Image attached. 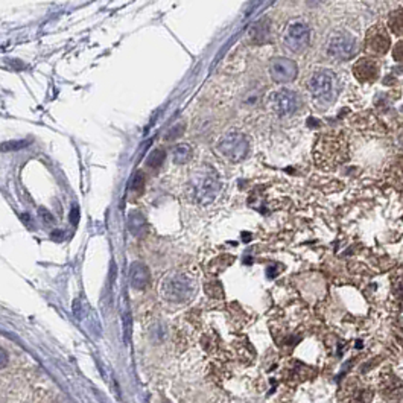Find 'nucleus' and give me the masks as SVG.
Returning <instances> with one entry per match:
<instances>
[{
  "label": "nucleus",
  "mask_w": 403,
  "mask_h": 403,
  "mask_svg": "<svg viewBox=\"0 0 403 403\" xmlns=\"http://www.w3.org/2000/svg\"><path fill=\"white\" fill-rule=\"evenodd\" d=\"M195 281L188 277L186 274L180 272H174L171 276L165 277L160 285L161 297L171 303H186L195 295Z\"/></svg>",
  "instance_id": "obj_1"
},
{
  "label": "nucleus",
  "mask_w": 403,
  "mask_h": 403,
  "mask_svg": "<svg viewBox=\"0 0 403 403\" xmlns=\"http://www.w3.org/2000/svg\"><path fill=\"white\" fill-rule=\"evenodd\" d=\"M308 87L313 98L321 102H330L338 93V79L330 70H318L309 78Z\"/></svg>",
  "instance_id": "obj_2"
},
{
  "label": "nucleus",
  "mask_w": 403,
  "mask_h": 403,
  "mask_svg": "<svg viewBox=\"0 0 403 403\" xmlns=\"http://www.w3.org/2000/svg\"><path fill=\"white\" fill-rule=\"evenodd\" d=\"M285 44L291 52L300 54L311 43V28L304 20H291L285 29Z\"/></svg>",
  "instance_id": "obj_3"
},
{
  "label": "nucleus",
  "mask_w": 403,
  "mask_h": 403,
  "mask_svg": "<svg viewBox=\"0 0 403 403\" xmlns=\"http://www.w3.org/2000/svg\"><path fill=\"white\" fill-rule=\"evenodd\" d=\"M217 151L224 157L233 161H240L247 157L249 151V143L244 134L233 131L221 137V140L217 142Z\"/></svg>",
  "instance_id": "obj_4"
},
{
  "label": "nucleus",
  "mask_w": 403,
  "mask_h": 403,
  "mask_svg": "<svg viewBox=\"0 0 403 403\" xmlns=\"http://www.w3.org/2000/svg\"><path fill=\"white\" fill-rule=\"evenodd\" d=\"M345 143L341 142L338 137H327L322 139L318 145L317 151V161L322 166H335L345 158Z\"/></svg>",
  "instance_id": "obj_5"
},
{
  "label": "nucleus",
  "mask_w": 403,
  "mask_h": 403,
  "mask_svg": "<svg viewBox=\"0 0 403 403\" xmlns=\"http://www.w3.org/2000/svg\"><path fill=\"white\" fill-rule=\"evenodd\" d=\"M327 54L335 60L345 61L358 54V42L350 34H334L327 42Z\"/></svg>",
  "instance_id": "obj_6"
},
{
  "label": "nucleus",
  "mask_w": 403,
  "mask_h": 403,
  "mask_svg": "<svg viewBox=\"0 0 403 403\" xmlns=\"http://www.w3.org/2000/svg\"><path fill=\"white\" fill-rule=\"evenodd\" d=\"M221 181L220 176L213 171H203L199 172V176L195 180V192L199 203L208 204L212 203L215 197L220 193Z\"/></svg>",
  "instance_id": "obj_7"
},
{
  "label": "nucleus",
  "mask_w": 403,
  "mask_h": 403,
  "mask_svg": "<svg viewBox=\"0 0 403 403\" xmlns=\"http://www.w3.org/2000/svg\"><path fill=\"white\" fill-rule=\"evenodd\" d=\"M302 107V99L293 90H280L272 96V108L280 116H289Z\"/></svg>",
  "instance_id": "obj_8"
},
{
  "label": "nucleus",
  "mask_w": 403,
  "mask_h": 403,
  "mask_svg": "<svg viewBox=\"0 0 403 403\" xmlns=\"http://www.w3.org/2000/svg\"><path fill=\"white\" fill-rule=\"evenodd\" d=\"M365 44H367V51L370 54L384 55L388 52L391 42H390L388 32H386V28L384 25H376L373 28H370L365 37Z\"/></svg>",
  "instance_id": "obj_9"
},
{
  "label": "nucleus",
  "mask_w": 403,
  "mask_h": 403,
  "mask_svg": "<svg viewBox=\"0 0 403 403\" xmlns=\"http://www.w3.org/2000/svg\"><path fill=\"white\" fill-rule=\"evenodd\" d=\"M297 63L289 58H274L270 64V75L279 84L291 83L297 78Z\"/></svg>",
  "instance_id": "obj_10"
},
{
  "label": "nucleus",
  "mask_w": 403,
  "mask_h": 403,
  "mask_svg": "<svg viewBox=\"0 0 403 403\" xmlns=\"http://www.w3.org/2000/svg\"><path fill=\"white\" fill-rule=\"evenodd\" d=\"M353 75L361 83H373L379 76V64L375 58H361L354 63Z\"/></svg>",
  "instance_id": "obj_11"
},
{
  "label": "nucleus",
  "mask_w": 403,
  "mask_h": 403,
  "mask_svg": "<svg viewBox=\"0 0 403 403\" xmlns=\"http://www.w3.org/2000/svg\"><path fill=\"white\" fill-rule=\"evenodd\" d=\"M149 280H151V272L147 265L140 262H134L130 270L131 286L137 289V291H142V289H145L149 285Z\"/></svg>",
  "instance_id": "obj_12"
},
{
  "label": "nucleus",
  "mask_w": 403,
  "mask_h": 403,
  "mask_svg": "<svg viewBox=\"0 0 403 403\" xmlns=\"http://www.w3.org/2000/svg\"><path fill=\"white\" fill-rule=\"evenodd\" d=\"M147 220H145V216L140 212L134 211L128 216V229H130L131 235H134L135 238L143 236L147 233Z\"/></svg>",
  "instance_id": "obj_13"
},
{
  "label": "nucleus",
  "mask_w": 403,
  "mask_h": 403,
  "mask_svg": "<svg viewBox=\"0 0 403 403\" xmlns=\"http://www.w3.org/2000/svg\"><path fill=\"white\" fill-rule=\"evenodd\" d=\"M252 38L254 40L256 43H263V42H267L268 40V35H270V23L267 19H263V20H259L256 23V25L252 28Z\"/></svg>",
  "instance_id": "obj_14"
},
{
  "label": "nucleus",
  "mask_w": 403,
  "mask_h": 403,
  "mask_svg": "<svg viewBox=\"0 0 403 403\" xmlns=\"http://www.w3.org/2000/svg\"><path fill=\"white\" fill-rule=\"evenodd\" d=\"M190 157H192V148L186 143H181L174 149V163L176 165L188 163Z\"/></svg>",
  "instance_id": "obj_15"
},
{
  "label": "nucleus",
  "mask_w": 403,
  "mask_h": 403,
  "mask_svg": "<svg viewBox=\"0 0 403 403\" xmlns=\"http://www.w3.org/2000/svg\"><path fill=\"white\" fill-rule=\"evenodd\" d=\"M396 384H399V381L397 379H394V377H391L390 379V382H384L382 384V393H384V396L388 399V400H396L394 399V393H397V396H400L402 394V386L400 385H397L396 386Z\"/></svg>",
  "instance_id": "obj_16"
},
{
  "label": "nucleus",
  "mask_w": 403,
  "mask_h": 403,
  "mask_svg": "<svg viewBox=\"0 0 403 403\" xmlns=\"http://www.w3.org/2000/svg\"><path fill=\"white\" fill-rule=\"evenodd\" d=\"M390 28L396 35H402L403 32V13H402V8L396 13H393L390 15Z\"/></svg>",
  "instance_id": "obj_17"
},
{
  "label": "nucleus",
  "mask_w": 403,
  "mask_h": 403,
  "mask_svg": "<svg viewBox=\"0 0 403 403\" xmlns=\"http://www.w3.org/2000/svg\"><path fill=\"white\" fill-rule=\"evenodd\" d=\"M166 158V154L163 149H154L149 154L148 160H147V165L152 169H158L161 165H163V161Z\"/></svg>",
  "instance_id": "obj_18"
},
{
  "label": "nucleus",
  "mask_w": 403,
  "mask_h": 403,
  "mask_svg": "<svg viewBox=\"0 0 403 403\" xmlns=\"http://www.w3.org/2000/svg\"><path fill=\"white\" fill-rule=\"evenodd\" d=\"M145 186V179H143V174L139 172L134 176V181H133V188L135 192H142Z\"/></svg>",
  "instance_id": "obj_19"
},
{
  "label": "nucleus",
  "mask_w": 403,
  "mask_h": 403,
  "mask_svg": "<svg viewBox=\"0 0 403 403\" xmlns=\"http://www.w3.org/2000/svg\"><path fill=\"white\" fill-rule=\"evenodd\" d=\"M183 130H184L183 125H176V126L171 128V130H169L166 134V139H169V140L175 139V137H179L180 134H183Z\"/></svg>",
  "instance_id": "obj_20"
},
{
  "label": "nucleus",
  "mask_w": 403,
  "mask_h": 403,
  "mask_svg": "<svg viewBox=\"0 0 403 403\" xmlns=\"http://www.w3.org/2000/svg\"><path fill=\"white\" fill-rule=\"evenodd\" d=\"M394 49H396L394 51V58H396V61H402V42H399Z\"/></svg>",
  "instance_id": "obj_21"
},
{
  "label": "nucleus",
  "mask_w": 403,
  "mask_h": 403,
  "mask_svg": "<svg viewBox=\"0 0 403 403\" xmlns=\"http://www.w3.org/2000/svg\"><path fill=\"white\" fill-rule=\"evenodd\" d=\"M6 364H8V354L2 349H0V368L5 367Z\"/></svg>",
  "instance_id": "obj_22"
},
{
  "label": "nucleus",
  "mask_w": 403,
  "mask_h": 403,
  "mask_svg": "<svg viewBox=\"0 0 403 403\" xmlns=\"http://www.w3.org/2000/svg\"><path fill=\"white\" fill-rule=\"evenodd\" d=\"M165 403H169V402H165Z\"/></svg>",
  "instance_id": "obj_23"
}]
</instances>
